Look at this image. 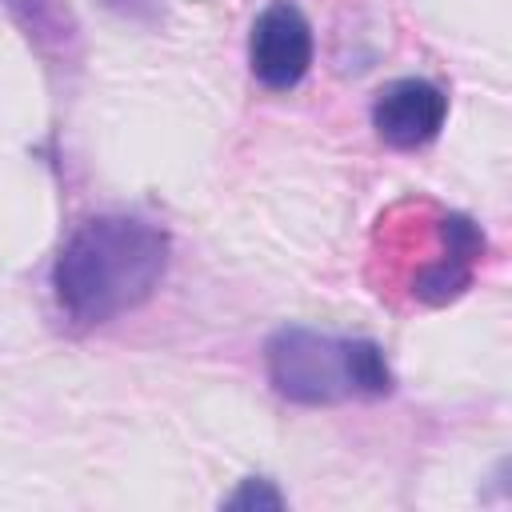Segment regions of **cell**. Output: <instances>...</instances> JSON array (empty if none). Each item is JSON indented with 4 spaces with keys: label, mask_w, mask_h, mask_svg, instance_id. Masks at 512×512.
Instances as JSON below:
<instances>
[{
    "label": "cell",
    "mask_w": 512,
    "mask_h": 512,
    "mask_svg": "<svg viewBox=\"0 0 512 512\" xmlns=\"http://www.w3.org/2000/svg\"><path fill=\"white\" fill-rule=\"evenodd\" d=\"M104 4L116 8V12H124V16H144V12L156 8V0H104Z\"/></svg>",
    "instance_id": "cell-8"
},
{
    "label": "cell",
    "mask_w": 512,
    "mask_h": 512,
    "mask_svg": "<svg viewBox=\"0 0 512 512\" xmlns=\"http://www.w3.org/2000/svg\"><path fill=\"white\" fill-rule=\"evenodd\" d=\"M272 388L292 404L376 400L392 392V368L376 340L328 336L312 328H280L264 344Z\"/></svg>",
    "instance_id": "cell-2"
},
{
    "label": "cell",
    "mask_w": 512,
    "mask_h": 512,
    "mask_svg": "<svg viewBox=\"0 0 512 512\" xmlns=\"http://www.w3.org/2000/svg\"><path fill=\"white\" fill-rule=\"evenodd\" d=\"M404 224L424 252V256H416V268H408L400 276L408 296L416 304L456 300L472 284L476 260L484 256V244H488L480 224H472L460 212H436V208H432V220H404Z\"/></svg>",
    "instance_id": "cell-3"
},
{
    "label": "cell",
    "mask_w": 512,
    "mask_h": 512,
    "mask_svg": "<svg viewBox=\"0 0 512 512\" xmlns=\"http://www.w3.org/2000/svg\"><path fill=\"white\" fill-rule=\"evenodd\" d=\"M172 240L160 224L132 212H100L68 232L52 264V296L80 324H108L140 308L168 272Z\"/></svg>",
    "instance_id": "cell-1"
},
{
    "label": "cell",
    "mask_w": 512,
    "mask_h": 512,
    "mask_svg": "<svg viewBox=\"0 0 512 512\" xmlns=\"http://www.w3.org/2000/svg\"><path fill=\"white\" fill-rule=\"evenodd\" d=\"M448 116V96L424 76H400L384 84L372 100V128L392 148H424L440 136Z\"/></svg>",
    "instance_id": "cell-5"
},
{
    "label": "cell",
    "mask_w": 512,
    "mask_h": 512,
    "mask_svg": "<svg viewBox=\"0 0 512 512\" xmlns=\"http://www.w3.org/2000/svg\"><path fill=\"white\" fill-rule=\"evenodd\" d=\"M252 504H256V508H260V504H264V508H280V504H284V496L272 488V480L248 476V480H244V484L224 500V508H252Z\"/></svg>",
    "instance_id": "cell-7"
},
{
    "label": "cell",
    "mask_w": 512,
    "mask_h": 512,
    "mask_svg": "<svg viewBox=\"0 0 512 512\" xmlns=\"http://www.w3.org/2000/svg\"><path fill=\"white\" fill-rule=\"evenodd\" d=\"M248 68L268 92L296 88L312 68V24L292 0H272L248 32Z\"/></svg>",
    "instance_id": "cell-4"
},
{
    "label": "cell",
    "mask_w": 512,
    "mask_h": 512,
    "mask_svg": "<svg viewBox=\"0 0 512 512\" xmlns=\"http://www.w3.org/2000/svg\"><path fill=\"white\" fill-rule=\"evenodd\" d=\"M4 4H8V12L20 20V28H24L32 40H40V44L60 40V36L68 32L64 12H60L56 0H4Z\"/></svg>",
    "instance_id": "cell-6"
}]
</instances>
